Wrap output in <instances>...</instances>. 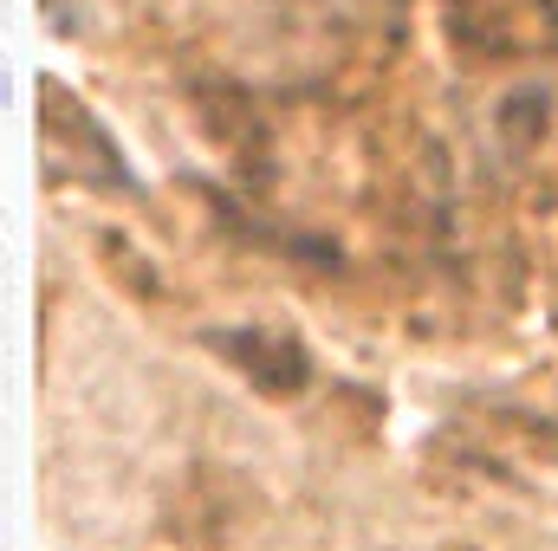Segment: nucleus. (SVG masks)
<instances>
[{
  "mask_svg": "<svg viewBox=\"0 0 558 551\" xmlns=\"http://www.w3.org/2000/svg\"><path fill=\"white\" fill-rule=\"evenodd\" d=\"M215 351L228 357V364H241L260 390H274V396H292V390H305V377H312V357H305V344L299 338H286L274 325H241V331H215Z\"/></svg>",
  "mask_w": 558,
  "mask_h": 551,
  "instance_id": "1",
  "label": "nucleus"
},
{
  "mask_svg": "<svg viewBox=\"0 0 558 551\" xmlns=\"http://www.w3.org/2000/svg\"><path fill=\"white\" fill-rule=\"evenodd\" d=\"M546 20H553V26H558V0H546Z\"/></svg>",
  "mask_w": 558,
  "mask_h": 551,
  "instance_id": "2",
  "label": "nucleus"
}]
</instances>
